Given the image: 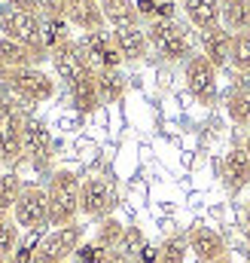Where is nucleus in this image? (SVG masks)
<instances>
[{"mask_svg": "<svg viewBox=\"0 0 250 263\" xmlns=\"http://www.w3.org/2000/svg\"><path fill=\"white\" fill-rule=\"evenodd\" d=\"M25 159V117L9 95H0V162L15 172Z\"/></svg>", "mask_w": 250, "mask_h": 263, "instance_id": "2", "label": "nucleus"}, {"mask_svg": "<svg viewBox=\"0 0 250 263\" xmlns=\"http://www.w3.org/2000/svg\"><path fill=\"white\" fill-rule=\"evenodd\" d=\"M0 62L6 67V73H9V70H18V67H37L34 52H31L28 46L9 40V37H3V34H0Z\"/></svg>", "mask_w": 250, "mask_h": 263, "instance_id": "22", "label": "nucleus"}, {"mask_svg": "<svg viewBox=\"0 0 250 263\" xmlns=\"http://www.w3.org/2000/svg\"><path fill=\"white\" fill-rule=\"evenodd\" d=\"M122 236H125V227L116 220V217H104L101 223H98V233H95V242L101 245V248H119L122 245Z\"/></svg>", "mask_w": 250, "mask_h": 263, "instance_id": "28", "label": "nucleus"}, {"mask_svg": "<svg viewBox=\"0 0 250 263\" xmlns=\"http://www.w3.org/2000/svg\"><path fill=\"white\" fill-rule=\"evenodd\" d=\"M186 254H189V242H186V236H180V233L168 236L159 245V263H186Z\"/></svg>", "mask_w": 250, "mask_h": 263, "instance_id": "27", "label": "nucleus"}, {"mask_svg": "<svg viewBox=\"0 0 250 263\" xmlns=\"http://www.w3.org/2000/svg\"><path fill=\"white\" fill-rule=\"evenodd\" d=\"M217 67L211 65L204 55H192L183 67V77H186V89L189 95L201 104V107H211L217 101Z\"/></svg>", "mask_w": 250, "mask_h": 263, "instance_id": "8", "label": "nucleus"}, {"mask_svg": "<svg viewBox=\"0 0 250 263\" xmlns=\"http://www.w3.org/2000/svg\"><path fill=\"white\" fill-rule=\"evenodd\" d=\"M147 40H150V46L165 62H183L186 65L189 59L195 55L186 28L180 22H174V18H156V22H150L147 25Z\"/></svg>", "mask_w": 250, "mask_h": 263, "instance_id": "4", "label": "nucleus"}, {"mask_svg": "<svg viewBox=\"0 0 250 263\" xmlns=\"http://www.w3.org/2000/svg\"><path fill=\"white\" fill-rule=\"evenodd\" d=\"M15 98H22L25 104H43L55 95V80L43 70V67H18L6 73L3 83Z\"/></svg>", "mask_w": 250, "mask_h": 263, "instance_id": "5", "label": "nucleus"}, {"mask_svg": "<svg viewBox=\"0 0 250 263\" xmlns=\"http://www.w3.org/2000/svg\"><path fill=\"white\" fill-rule=\"evenodd\" d=\"M0 83H6V67H3V62H0Z\"/></svg>", "mask_w": 250, "mask_h": 263, "instance_id": "40", "label": "nucleus"}, {"mask_svg": "<svg viewBox=\"0 0 250 263\" xmlns=\"http://www.w3.org/2000/svg\"><path fill=\"white\" fill-rule=\"evenodd\" d=\"M6 6L15 9V12H34V15H40V3L37 0H6Z\"/></svg>", "mask_w": 250, "mask_h": 263, "instance_id": "36", "label": "nucleus"}, {"mask_svg": "<svg viewBox=\"0 0 250 263\" xmlns=\"http://www.w3.org/2000/svg\"><path fill=\"white\" fill-rule=\"evenodd\" d=\"M98 3H101V0H98Z\"/></svg>", "mask_w": 250, "mask_h": 263, "instance_id": "46", "label": "nucleus"}, {"mask_svg": "<svg viewBox=\"0 0 250 263\" xmlns=\"http://www.w3.org/2000/svg\"><path fill=\"white\" fill-rule=\"evenodd\" d=\"M186 242H189V251H192L201 263H214V260H220V257L229 254L226 239H223L214 227H201V223L192 227L186 233Z\"/></svg>", "mask_w": 250, "mask_h": 263, "instance_id": "14", "label": "nucleus"}, {"mask_svg": "<svg viewBox=\"0 0 250 263\" xmlns=\"http://www.w3.org/2000/svg\"><path fill=\"white\" fill-rule=\"evenodd\" d=\"M101 263H134V260H131L125 251H119V248H110V251L104 254V260H101Z\"/></svg>", "mask_w": 250, "mask_h": 263, "instance_id": "37", "label": "nucleus"}, {"mask_svg": "<svg viewBox=\"0 0 250 263\" xmlns=\"http://www.w3.org/2000/svg\"><path fill=\"white\" fill-rule=\"evenodd\" d=\"M0 263H15V260H12V257H6V260H0Z\"/></svg>", "mask_w": 250, "mask_h": 263, "instance_id": "42", "label": "nucleus"}, {"mask_svg": "<svg viewBox=\"0 0 250 263\" xmlns=\"http://www.w3.org/2000/svg\"><path fill=\"white\" fill-rule=\"evenodd\" d=\"M125 89H128V80H125L122 70H98V92H101V101H107V104L122 101Z\"/></svg>", "mask_w": 250, "mask_h": 263, "instance_id": "25", "label": "nucleus"}, {"mask_svg": "<svg viewBox=\"0 0 250 263\" xmlns=\"http://www.w3.org/2000/svg\"><path fill=\"white\" fill-rule=\"evenodd\" d=\"M25 181L18 178V172H3L0 175V217H12V208L22 196Z\"/></svg>", "mask_w": 250, "mask_h": 263, "instance_id": "24", "label": "nucleus"}, {"mask_svg": "<svg viewBox=\"0 0 250 263\" xmlns=\"http://www.w3.org/2000/svg\"><path fill=\"white\" fill-rule=\"evenodd\" d=\"M79 178L70 168H58L49 178L46 196H49V227H70L79 217Z\"/></svg>", "mask_w": 250, "mask_h": 263, "instance_id": "1", "label": "nucleus"}, {"mask_svg": "<svg viewBox=\"0 0 250 263\" xmlns=\"http://www.w3.org/2000/svg\"><path fill=\"white\" fill-rule=\"evenodd\" d=\"M12 220L25 233H43L49 227V196L40 184H25L22 196L12 208Z\"/></svg>", "mask_w": 250, "mask_h": 263, "instance_id": "6", "label": "nucleus"}, {"mask_svg": "<svg viewBox=\"0 0 250 263\" xmlns=\"http://www.w3.org/2000/svg\"><path fill=\"white\" fill-rule=\"evenodd\" d=\"M43 18H67V0H37Z\"/></svg>", "mask_w": 250, "mask_h": 263, "instance_id": "34", "label": "nucleus"}, {"mask_svg": "<svg viewBox=\"0 0 250 263\" xmlns=\"http://www.w3.org/2000/svg\"><path fill=\"white\" fill-rule=\"evenodd\" d=\"M101 12H104V22L113 28H131L140 22L134 0H101Z\"/></svg>", "mask_w": 250, "mask_h": 263, "instance_id": "20", "label": "nucleus"}, {"mask_svg": "<svg viewBox=\"0 0 250 263\" xmlns=\"http://www.w3.org/2000/svg\"><path fill=\"white\" fill-rule=\"evenodd\" d=\"M134 6H137V12L143 18H150V22L159 18V0H134Z\"/></svg>", "mask_w": 250, "mask_h": 263, "instance_id": "35", "label": "nucleus"}, {"mask_svg": "<svg viewBox=\"0 0 250 263\" xmlns=\"http://www.w3.org/2000/svg\"><path fill=\"white\" fill-rule=\"evenodd\" d=\"M43 236H46V233H28V236H22V242H18V248H15V254H12V260L15 263H34V254H37Z\"/></svg>", "mask_w": 250, "mask_h": 263, "instance_id": "31", "label": "nucleus"}, {"mask_svg": "<svg viewBox=\"0 0 250 263\" xmlns=\"http://www.w3.org/2000/svg\"><path fill=\"white\" fill-rule=\"evenodd\" d=\"M0 31H3V37H9V40L28 46V49L34 52L37 67L43 65L46 59H52V52H49V46H46V40H43V22H40V15L9 9V12H3V18H0Z\"/></svg>", "mask_w": 250, "mask_h": 263, "instance_id": "3", "label": "nucleus"}, {"mask_svg": "<svg viewBox=\"0 0 250 263\" xmlns=\"http://www.w3.org/2000/svg\"><path fill=\"white\" fill-rule=\"evenodd\" d=\"M70 101L79 114H92L101 107V92H98V70H86L82 77H76L70 86Z\"/></svg>", "mask_w": 250, "mask_h": 263, "instance_id": "16", "label": "nucleus"}, {"mask_svg": "<svg viewBox=\"0 0 250 263\" xmlns=\"http://www.w3.org/2000/svg\"><path fill=\"white\" fill-rule=\"evenodd\" d=\"M220 25L229 34L250 31V0H223V18Z\"/></svg>", "mask_w": 250, "mask_h": 263, "instance_id": "21", "label": "nucleus"}, {"mask_svg": "<svg viewBox=\"0 0 250 263\" xmlns=\"http://www.w3.org/2000/svg\"><path fill=\"white\" fill-rule=\"evenodd\" d=\"M67 18H43V40H46V46H49V52L52 49H58L61 43L70 40V34H67Z\"/></svg>", "mask_w": 250, "mask_h": 263, "instance_id": "30", "label": "nucleus"}, {"mask_svg": "<svg viewBox=\"0 0 250 263\" xmlns=\"http://www.w3.org/2000/svg\"><path fill=\"white\" fill-rule=\"evenodd\" d=\"M82 227L70 223V227H55L40 239V248L34 254V263H64L76 254V248L82 245Z\"/></svg>", "mask_w": 250, "mask_h": 263, "instance_id": "7", "label": "nucleus"}, {"mask_svg": "<svg viewBox=\"0 0 250 263\" xmlns=\"http://www.w3.org/2000/svg\"><path fill=\"white\" fill-rule=\"evenodd\" d=\"M22 242V227L12 217H0V260L12 257Z\"/></svg>", "mask_w": 250, "mask_h": 263, "instance_id": "29", "label": "nucleus"}, {"mask_svg": "<svg viewBox=\"0 0 250 263\" xmlns=\"http://www.w3.org/2000/svg\"><path fill=\"white\" fill-rule=\"evenodd\" d=\"M214 263H238V260H235V257H229V254H226V257H220V260H214Z\"/></svg>", "mask_w": 250, "mask_h": 263, "instance_id": "39", "label": "nucleus"}, {"mask_svg": "<svg viewBox=\"0 0 250 263\" xmlns=\"http://www.w3.org/2000/svg\"><path fill=\"white\" fill-rule=\"evenodd\" d=\"M25 156L31 159L34 168H46L52 156V135L37 117H25Z\"/></svg>", "mask_w": 250, "mask_h": 263, "instance_id": "13", "label": "nucleus"}, {"mask_svg": "<svg viewBox=\"0 0 250 263\" xmlns=\"http://www.w3.org/2000/svg\"><path fill=\"white\" fill-rule=\"evenodd\" d=\"M229 65L235 67L238 73L250 77V31L232 34V55H229Z\"/></svg>", "mask_w": 250, "mask_h": 263, "instance_id": "26", "label": "nucleus"}, {"mask_svg": "<svg viewBox=\"0 0 250 263\" xmlns=\"http://www.w3.org/2000/svg\"><path fill=\"white\" fill-rule=\"evenodd\" d=\"M0 175H3V162H0Z\"/></svg>", "mask_w": 250, "mask_h": 263, "instance_id": "43", "label": "nucleus"}, {"mask_svg": "<svg viewBox=\"0 0 250 263\" xmlns=\"http://www.w3.org/2000/svg\"><path fill=\"white\" fill-rule=\"evenodd\" d=\"M220 175H223V187L229 190V196H238V193L247 190V184H250V156H247V150H244V141L229 147V153L223 156Z\"/></svg>", "mask_w": 250, "mask_h": 263, "instance_id": "12", "label": "nucleus"}, {"mask_svg": "<svg viewBox=\"0 0 250 263\" xmlns=\"http://www.w3.org/2000/svg\"><path fill=\"white\" fill-rule=\"evenodd\" d=\"M49 62H52V67H55L58 80H64L67 86H70L76 77H82L86 70H98L95 62L89 59L82 40H67V43H61L58 49H52V59H49Z\"/></svg>", "mask_w": 250, "mask_h": 263, "instance_id": "10", "label": "nucleus"}, {"mask_svg": "<svg viewBox=\"0 0 250 263\" xmlns=\"http://www.w3.org/2000/svg\"><path fill=\"white\" fill-rule=\"evenodd\" d=\"M244 227H247V233H250V199L244 202Z\"/></svg>", "mask_w": 250, "mask_h": 263, "instance_id": "38", "label": "nucleus"}, {"mask_svg": "<svg viewBox=\"0 0 250 263\" xmlns=\"http://www.w3.org/2000/svg\"><path fill=\"white\" fill-rule=\"evenodd\" d=\"M113 205H116V193H113L110 181H104V178H86L79 184V214L82 217L104 220V217H110Z\"/></svg>", "mask_w": 250, "mask_h": 263, "instance_id": "9", "label": "nucleus"}, {"mask_svg": "<svg viewBox=\"0 0 250 263\" xmlns=\"http://www.w3.org/2000/svg\"><path fill=\"white\" fill-rule=\"evenodd\" d=\"M226 114L238 129H250V86H238L226 95Z\"/></svg>", "mask_w": 250, "mask_h": 263, "instance_id": "23", "label": "nucleus"}, {"mask_svg": "<svg viewBox=\"0 0 250 263\" xmlns=\"http://www.w3.org/2000/svg\"><path fill=\"white\" fill-rule=\"evenodd\" d=\"M198 40H201V55L217 67V70H223V67L229 65V55H232V34H229L223 25L207 28V31H198Z\"/></svg>", "mask_w": 250, "mask_h": 263, "instance_id": "15", "label": "nucleus"}, {"mask_svg": "<svg viewBox=\"0 0 250 263\" xmlns=\"http://www.w3.org/2000/svg\"><path fill=\"white\" fill-rule=\"evenodd\" d=\"M113 37H116V46H119V52H122L125 62H143V59H147V52H150L147 28H140V25L113 28Z\"/></svg>", "mask_w": 250, "mask_h": 263, "instance_id": "18", "label": "nucleus"}, {"mask_svg": "<svg viewBox=\"0 0 250 263\" xmlns=\"http://www.w3.org/2000/svg\"><path fill=\"white\" fill-rule=\"evenodd\" d=\"M180 3H183L189 25L198 28V31L217 28L220 18H223V0H180Z\"/></svg>", "mask_w": 250, "mask_h": 263, "instance_id": "19", "label": "nucleus"}, {"mask_svg": "<svg viewBox=\"0 0 250 263\" xmlns=\"http://www.w3.org/2000/svg\"><path fill=\"white\" fill-rule=\"evenodd\" d=\"M67 22L79 31H101L107 22H104V12H101V3L98 0H67Z\"/></svg>", "mask_w": 250, "mask_h": 263, "instance_id": "17", "label": "nucleus"}, {"mask_svg": "<svg viewBox=\"0 0 250 263\" xmlns=\"http://www.w3.org/2000/svg\"><path fill=\"white\" fill-rule=\"evenodd\" d=\"M247 138H250V129H247Z\"/></svg>", "mask_w": 250, "mask_h": 263, "instance_id": "44", "label": "nucleus"}, {"mask_svg": "<svg viewBox=\"0 0 250 263\" xmlns=\"http://www.w3.org/2000/svg\"><path fill=\"white\" fill-rule=\"evenodd\" d=\"M147 245V239H143V233L137 230V227H125V236H122V245H119V251H125L131 260L137 257V251Z\"/></svg>", "mask_w": 250, "mask_h": 263, "instance_id": "32", "label": "nucleus"}, {"mask_svg": "<svg viewBox=\"0 0 250 263\" xmlns=\"http://www.w3.org/2000/svg\"><path fill=\"white\" fill-rule=\"evenodd\" d=\"M64 263H70V260H64Z\"/></svg>", "mask_w": 250, "mask_h": 263, "instance_id": "45", "label": "nucleus"}, {"mask_svg": "<svg viewBox=\"0 0 250 263\" xmlns=\"http://www.w3.org/2000/svg\"><path fill=\"white\" fill-rule=\"evenodd\" d=\"M104 254H107V248H101V245L92 239V242H82V245L76 248L73 260H76V263H101V260H104Z\"/></svg>", "mask_w": 250, "mask_h": 263, "instance_id": "33", "label": "nucleus"}, {"mask_svg": "<svg viewBox=\"0 0 250 263\" xmlns=\"http://www.w3.org/2000/svg\"><path fill=\"white\" fill-rule=\"evenodd\" d=\"M244 150H247V156H250V138L244 135Z\"/></svg>", "mask_w": 250, "mask_h": 263, "instance_id": "41", "label": "nucleus"}, {"mask_svg": "<svg viewBox=\"0 0 250 263\" xmlns=\"http://www.w3.org/2000/svg\"><path fill=\"white\" fill-rule=\"evenodd\" d=\"M82 46H86L89 59L95 62L98 70H119V67L125 65L122 52H119V46H116V37H113V31H107V28L82 34Z\"/></svg>", "mask_w": 250, "mask_h": 263, "instance_id": "11", "label": "nucleus"}]
</instances>
